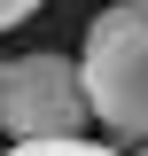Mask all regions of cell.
I'll return each instance as SVG.
<instances>
[{
	"mask_svg": "<svg viewBox=\"0 0 148 156\" xmlns=\"http://www.w3.org/2000/svg\"><path fill=\"white\" fill-rule=\"evenodd\" d=\"M86 101L117 140H148V0H117L86 31Z\"/></svg>",
	"mask_w": 148,
	"mask_h": 156,
	"instance_id": "1",
	"label": "cell"
},
{
	"mask_svg": "<svg viewBox=\"0 0 148 156\" xmlns=\"http://www.w3.org/2000/svg\"><path fill=\"white\" fill-rule=\"evenodd\" d=\"M86 70L70 55H8L0 62V133L8 140H78L86 133Z\"/></svg>",
	"mask_w": 148,
	"mask_h": 156,
	"instance_id": "2",
	"label": "cell"
},
{
	"mask_svg": "<svg viewBox=\"0 0 148 156\" xmlns=\"http://www.w3.org/2000/svg\"><path fill=\"white\" fill-rule=\"evenodd\" d=\"M0 156H125V148H109V140H8Z\"/></svg>",
	"mask_w": 148,
	"mask_h": 156,
	"instance_id": "3",
	"label": "cell"
},
{
	"mask_svg": "<svg viewBox=\"0 0 148 156\" xmlns=\"http://www.w3.org/2000/svg\"><path fill=\"white\" fill-rule=\"evenodd\" d=\"M39 8H47V0H0V31H16V23L39 16Z\"/></svg>",
	"mask_w": 148,
	"mask_h": 156,
	"instance_id": "4",
	"label": "cell"
},
{
	"mask_svg": "<svg viewBox=\"0 0 148 156\" xmlns=\"http://www.w3.org/2000/svg\"><path fill=\"white\" fill-rule=\"evenodd\" d=\"M132 148H140V156H148V140H132Z\"/></svg>",
	"mask_w": 148,
	"mask_h": 156,
	"instance_id": "5",
	"label": "cell"
}]
</instances>
